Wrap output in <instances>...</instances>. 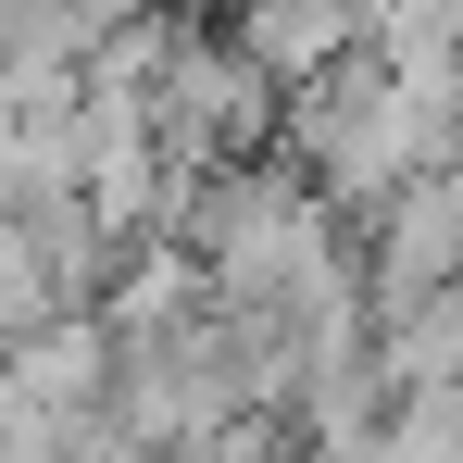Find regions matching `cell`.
<instances>
[{"mask_svg": "<svg viewBox=\"0 0 463 463\" xmlns=\"http://www.w3.org/2000/svg\"><path fill=\"white\" fill-rule=\"evenodd\" d=\"M276 113H288V76H263L238 51L226 13H175V51L151 76V151L188 175V163H226V151H276Z\"/></svg>", "mask_w": 463, "mask_h": 463, "instance_id": "cell-1", "label": "cell"}, {"mask_svg": "<svg viewBox=\"0 0 463 463\" xmlns=\"http://www.w3.org/2000/svg\"><path fill=\"white\" fill-rule=\"evenodd\" d=\"M376 388L388 401H401V388H463V276L376 326Z\"/></svg>", "mask_w": 463, "mask_h": 463, "instance_id": "cell-3", "label": "cell"}, {"mask_svg": "<svg viewBox=\"0 0 463 463\" xmlns=\"http://www.w3.org/2000/svg\"><path fill=\"white\" fill-rule=\"evenodd\" d=\"M226 25H238V51L263 76H313V63H338L364 38V0H238Z\"/></svg>", "mask_w": 463, "mask_h": 463, "instance_id": "cell-2", "label": "cell"}, {"mask_svg": "<svg viewBox=\"0 0 463 463\" xmlns=\"http://www.w3.org/2000/svg\"><path fill=\"white\" fill-rule=\"evenodd\" d=\"M63 13H76L88 38H100V25H126V13H163V0H63Z\"/></svg>", "mask_w": 463, "mask_h": 463, "instance_id": "cell-4", "label": "cell"}]
</instances>
